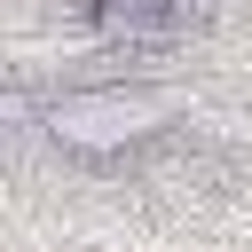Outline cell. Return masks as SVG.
Wrapping results in <instances>:
<instances>
[{
    "mask_svg": "<svg viewBox=\"0 0 252 252\" xmlns=\"http://www.w3.org/2000/svg\"><path fill=\"white\" fill-rule=\"evenodd\" d=\"M181 126V94L165 79H71L39 94V142L71 165H142Z\"/></svg>",
    "mask_w": 252,
    "mask_h": 252,
    "instance_id": "cell-1",
    "label": "cell"
},
{
    "mask_svg": "<svg viewBox=\"0 0 252 252\" xmlns=\"http://www.w3.org/2000/svg\"><path fill=\"white\" fill-rule=\"evenodd\" d=\"M71 8L94 32V47H110V55H158V47H173V32H189L181 0H71Z\"/></svg>",
    "mask_w": 252,
    "mask_h": 252,
    "instance_id": "cell-2",
    "label": "cell"
}]
</instances>
